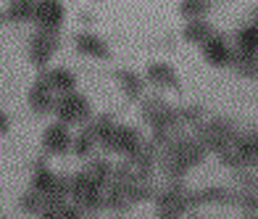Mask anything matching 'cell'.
<instances>
[{
    "instance_id": "1",
    "label": "cell",
    "mask_w": 258,
    "mask_h": 219,
    "mask_svg": "<svg viewBox=\"0 0 258 219\" xmlns=\"http://www.w3.org/2000/svg\"><path fill=\"white\" fill-rule=\"evenodd\" d=\"M240 45H242V50L253 53V50L258 48V29H255V27L242 29V32H240Z\"/></svg>"
},
{
    "instance_id": "2",
    "label": "cell",
    "mask_w": 258,
    "mask_h": 219,
    "mask_svg": "<svg viewBox=\"0 0 258 219\" xmlns=\"http://www.w3.org/2000/svg\"><path fill=\"white\" fill-rule=\"evenodd\" d=\"M208 56H211L216 64H224V61H227V45L221 42V40H214V42L208 45Z\"/></svg>"
}]
</instances>
